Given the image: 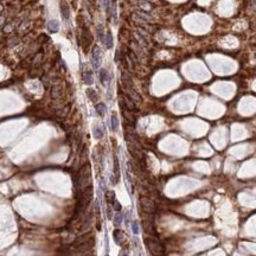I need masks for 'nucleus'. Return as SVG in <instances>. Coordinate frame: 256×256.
I'll use <instances>...</instances> for the list:
<instances>
[{
	"label": "nucleus",
	"instance_id": "nucleus-19",
	"mask_svg": "<svg viewBox=\"0 0 256 256\" xmlns=\"http://www.w3.org/2000/svg\"><path fill=\"white\" fill-rule=\"evenodd\" d=\"M110 126H111V129H113L114 132L117 131V128H119V119H117L116 114H113V115H111V117H110Z\"/></svg>",
	"mask_w": 256,
	"mask_h": 256
},
{
	"label": "nucleus",
	"instance_id": "nucleus-4",
	"mask_svg": "<svg viewBox=\"0 0 256 256\" xmlns=\"http://www.w3.org/2000/svg\"><path fill=\"white\" fill-rule=\"evenodd\" d=\"M121 104H123L127 109H129L131 111H136V104L134 103V101L129 97V96H127L126 94H121V102H120Z\"/></svg>",
	"mask_w": 256,
	"mask_h": 256
},
{
	"label": "nucleus",
	"instance_id": "nucleus-9",
	"mask_svg": "<svg viewBox=\"0 0 256 256\" xmlns=\"http://www.w3.org/2000/svg\"><path fill=\"white\" fill-rule=\"evenodd\" d=\"M50 96L52 100H58L62 96V87L59 84L52 85L51 90H50Z\"/></svg>",
	"mask_w": 256,
	"mask_h": 256
},
{
	"label": "nucleus",
	"instance_id": "nucleus-14",
	"mask_svg": "<svg viewBox=\"0 0 256 256\" xmlns=\"http://www.w3.org/2000/svg\"><path fill=\"white\" fill-rule=\"evenodd\" d=\"M69 111H70V106H65V107H62V108L57 109L56 110V115L58 117H64V116H67L69 114Z\"/></svg>",
	"mask_w": 256,
	"mask_h": 256
},
{
	"label": "nucleus",
	"instance_id": "nucleus-3",
	"mask_svg": "<svg viewBox=\"0 0 256 256\" xmlns=\"http://www.w3.org/2000/svg\"><path fill=\"white\" fill-rule=\"evenodd\" d=\"M139 205L141 208V210L145 212V213H153L156 211V204L150 198V197H146V196H141L140 199H139Z\"/></svg>",
	"mask_w": 256,
	"mask_h": 256
},
{
	"label": "nucleus",
	"instance_id": "nucleus-1",
	"mask_svg": "<svg viewBox=\"0 0 256 256\" xmlns=\"http://www.w3.org/2000/svg\"><path fill=\"white\" fill-rule=\"evenodd\" d=\"M90 186H91V170H90V165L85 164L77 172V175L75 179V189L77 192H82Z\"/></svg>",
	"mask_w": 256,
	"mask_h": 256
},
{
	"label": "nucleus",
	"instance_id": "nucleus-23",
	"mask_svg": "<svg viewBox=\"0 0 256 256\" xmlns=\"http://www.w3.org/2000/svg\"><path fill=\"white\" fill-rule=\"evenodd\" d=\"M106 46L108 49H110L113 46V36H111V32L108 31L107 34H106Z\"/></svg>",
	"mask_w": 256,
	"mask_h": 256
},
{
	"label": "nucleus",
	"instance_id": "nucleus-27",
	"mask_svg": "<svg viewBox=\"0 0 256 256\" xmlns=\"http://www.w3.org/2000/svg\"><path fill=\"white\" fill-rule=\"evenodd\" d=\"M111 204H113V209H114L115 211H121V204H120V203H119L116 199H115V200H114Z\"/></svg>",
	"mask_w": 256,
	"mask_h": 256
},
{
	"label": "nucleus",
	"instance_id": "nucleus-30",
	"mask_svg": "<svg viewBox=\"0 0 256 256\" xmlns=\"http://www.w3.org/2000/svg\"><path fill=\"white\" fill-rule=\"evenodd\" d=\"M12 25H6V27H4V32H10L13 27H11Z\"/></svg>",
	"mask_w": 256,
	"mask_h": 256
},
{
	"label": "nucleus",
	"instance_id": "nucleus-22",
	"mask_svg": "<svg viewBox=\"0 0 256 256\" xmlns=\"http://www.w3.org/2000/svg\"><path fill=\"white\" fill-rule=\"evenodd\" d=\"M114 175L115 178L119 180V177H120V167H119V160L116 157H114Z\"/></svg>",
	"mask_w": 256,
	"mask_h": 256
},
{
	"label": "nucleus",
	"instance_id": "nucleus-5",
	"mask_svg": "<svg viewBox=\"0 0 256 256\" xmlns=\"http://www.w3.org/2000/svg\"><path fill=\"white\" fill-rule=\"evenodd\" d=\"M125 91H126V95L127 96H129L133 101H134V103L135 104H138V103H141V101H142V98H141V96H140V94L134 89V87H131V88H125Z\"/></svg>",
	"mask_w": 256,
	"mask_h": 256
},
{
	"label": "nucleus",
	"instance_id": "nucleus-31",
	"mask_svg": "<svg viewBox=\"0 0 256 256\" xmlns=\"http://www.w3.org/2000/svg\"><path fill=\"white\" fill-rule=\"evenodd\" d=\"M4 23H5V18L2 15H0V25H2Z\"/></svg>",
	"mask_w": 256,
	"mask_h": 256
},
{
	"label": "nucleus",
	"instance_id": "nucleus-15",
	"mask_svg": "<svg viewBox=\"0 0 256 256\" xmlns=\"http://www.w3.org/2000/svg\"><path fill=\"white\" fill-rule=\"evenodd\" d=\"M82 80L87 85H90L94 83V78H92V74L90 71H85L82 75Z\"/></svg>",
	"mask_w": 256,
	"mask_h": 256
},
{
	"label": "nucleus",
	"instance_id": "nucleus-8",
	"mask_svg": "<svg viewBox=\"0 0 256 256\" xmlns=\"http://www.w3.org/2000/svg\"><path fill=\"white\" fill-rule=\"evenodd\" d=\"M91 42H92V36L90 31L84 27L82 31V45L84 46V49H88L91 45Z\"/></svg>",
	"mask_w": 256,
	"mask_h": 256
},
{
	"label": "nucleus",
	"instance_id": "nucleus-21",
	"mask_svg": "<svg viewBox=\"0 0 256 256\" xmlns=\"http://www.w3.org/2000/svg\"><path fill=\"white\" fill-rule=\"evenodd\" d=\"M48 27L51 32H57L58 31V21L57 20H50Z\"/></svg>",
	"mask_w": 256,
	"mask_h": 256
},
{
	"label": "nucleus",
	"instance_id": "nucleus-2",
	"mask_svg": "<svg viewBox=\"0 0 256 256\" xmlns=\"http://www.w3.org/2000/svg\"><path fill=\"white\" fill-rule=\"evenodd\" d=\"M145 246L147 247L148 252L152 254V256H165V249L163 244L152 236H146L145 237Z\"/></svg>",
	"mask_w": 256,
	"mask_h": 256
},
{
	"label": "nucleus",
	"instance_id": "nucleus-29",
	"mask_svg": "<svg viewBox=\"0 0 256 256\" xmlns=\"http://www.w3.org/2000/svg\"><path fill=\"white\" fill-rule=\"evenodd\" d=\"M107 217L109 219H111V208L110 206H108V209H107Z\"/></svg>",
	"mask_w": 256,
	"mask_h": 256
},
{
	"label": "nucleus",
	"instance_id": "nucleus-10",
	"mask_svg": "<svg viewBox=\"0 0 256 256\" xmlns=\"http://www.w3.org/2000/svg\"><path fill=\"white\" fill-rule=\"evenodd\" d=\"M61 13L63 19H69L70 18V10L67 0H61Z\"/></svg>",
	"mask_w": 256,
	"mask_h": 256
},
{
	"label": "nucleus",
	"instance_id": "nucleus-7",
	"mask_svg": "<svg viewBox=\"0 0 256 256\" xmlns=\"http://www.w3.org/2000/svg\"><path fill=\"white\" fill-rule=\"evenodd\" d=\"M120 107H121L122 115H123V117L126 119V121H127L128 123H131V125H134V123H135V116H134L133 111H131L129 109H127V108H126L123 104H121V103H120Z\"/></svg>",
	"mask_w": 256,
	"mask_h": 256
},
{
	"label": "nucleus",
	"instance_id": "nucleus-25",
	"mask_svg": "<svg viewBox=\"0 0 256 256\" xmlns=\"http://www.w3.org/2000/svg\"><path fill=\"white\" fill-rule=\"evenodd\" d=\"M121 223H122V216L120 213L115 215V217H114V225L115 227H120Z\"/></svg>",
	"mask_w": 256,
	"mask_h": 256
},
{
	"label": "nucleus",
	"instance_id": "nucleus-20",
	"mask_svg": "<svg viewBox=\"0 0 256 256\" xmlns=\"http://www.w3.org/2000/svg\"><path fill=\"white\" fill-rule=\"evenodd\" d=\"M92 133H94V138L97 139V140H98V139H102V136H103V131H102V128L98 127V126H95V127H94Z\"/></svg>",
	"mask_w": 256,
	"mask_h": 256
},
{
	"label": "nucleus",
	"instance_id": "nucleus-17",
	"mask_svg": "<svg viewBox=\"0 0 256 256\" xmlns=\"http://www.w3.org/2000/svg\"><path fill=\"white\" fill-rule=\"evenodd\" d=\"M100 81L102 82V84H106L108 81H109V74L106 69H102L100 71Z\"/></svg>",
	"mask_w": 256,
	"mask_h": 256
},
{
	"label": "nucleus",
	"instance_id": "nucleus-32",
	"mask_svg": "<svg viewBox=\"0 0 256 256\" xmlns=\"http://www.w3.org/2000/svg\"><path fill=\"white\" fill-rule=\"evenodd\" d=\"M2 11H4V5H2L1 2H0V13H1Z\"/></svg>",
	"mask_w": 256,
	"mask_h": 256
},
{
	"label": "nucleus",
	"instance_id": "nucleus-11",
	"mask_svg": "<svg viewBox=\"0 0 256 256\" xmlns=\"http://www.w3.org/2000/svg\"><path fill=\"white\" fill-rule=\"evenodd\" d=\"M121 82L123 88H131L133 87V80L131 78V76L127 73H122L121 74Z\"/></svg>",
	"mask_w": 256,
	"mask_h": 256
},
{
	"label": "nucleus",
	"instance_id": "nucleus-16",
	"mask_svg": "<svg viewBox=\"0 0 256 256\" xmlns=\"http://www.w3.org/2000/svg\"><path fill=\"white\" fill-rule=\"evenodd\" d=\"M85 92H87V96L89 97V100H90V101H92V102H96V101L98 100V96H97V94H96V91H95L94 89H91V88H88Z\"/></svg>",
	"mask_w": 256,
	"mask_h": 256
},
{
	"label": "nucleus",
	"instance_id": "nucleus-13",
	"mask_svg": "<svg viewBox=\"0 0 256 256\" xmlns=\"http://www.w3.org/2000/svg\"><path fill=\"white\" fill-rule=\"evenodd\" d=\"M113 237H114V241H115V243H116V244H119V246H121V244H122L123 234H122V231H121V230H119V229L114 230V233H113Z\"/></svg>",
	"mask_w": 256,
	"mask_h": 256
},
{
	"label": "nucleus",
	"instance_id": "nucleus-6",
	"mask_svg": "<svg viewBox=\"0 0 256 256\" xmlns=\"http://www.w3.org/2000/svg\"><path fill=\"white\" fill-rule=\"evenodd\" d=\"M91 63L94 65V68H98L100 63H101V51L98 46H94L92 51H91Z\"/></svg>",
	"mask_w": 256,
	"mask_h": 256
},
{
	"label": "nucleus",
	"instance_id": "nucleus-28",
	"mask_svg": "<svg viewBox=\"0 0 256 256\" xmlns=\"http://www.w3.org/2000/svg\"><path fill=\"white\" fill-rule=\"evenodd\" d=\"M42 58H43V54H42V52L37 54V57H34V61H33V63H38V62H39Z\"/></svg>",
	"mask_w": 256,
	"mask_h": 256
},
{
	"label": "nucleus",
	"instance_id": "nucleus-26",
	"mask_svg": "<svg viewBox=\"0 0 256 256\" xmlns=\"http://www.w3.org/2000/svg\"><path fill=\"white\" fill-rule=\"evenodd\" d=\"M132 230H133V233H134L135 235L139 234V225H138V222H136V221H133V222H132Z\"/></svg>",
	"mask_w": 256,
	"mask_h": 256
},
{
	"label": "nucleus",
	"instance_id": "nucleus-18",
	"mask_svg": "<svg viewBox=\"0 0 256 256\" xmlns=\"http://www.w3.org/2000/svg\"><path fill=\"white\" fill-rule=\"evenodd\" d=\"M95 109H96V111H97V114L100 116H103L106 114V111H107V107H106L104 103H97L95 106Z\"/></svg>",
	"mask_w": 256,
	"mask_h": 256
},
{
	"label": "nucleus",
	"instance_id": "nucleus-24",
	"mask_svg": "<svg viewBox=\"0 0 256 256\" xmlns=\"http://www.w3.org/2000/svg\"><path fill=\"white\" fill-rule=\"evenodd\" d=\"M106 199L110 203H113L114 200H115V193H114V191H106Z\"/></svg>",
	"mask_w": 256,
	"mask_h": 256
},
{
	"label": "nucleus",
	"instance_id": "nucleus-12",
	"mask_svg": "<svg viewBox=\"0 0 256 256\" xmlns=\"http://www.w3.org/2000/svg\"><path fill=\"white\" fill-rule=\"evenodd\" d=\"M142 227L145 229V231L147 234H153L154 233V229H153V223L150 221V219H144L142 221Z\"/></svg>",
	"mask_w": 256,
	"mask_h": 256
}]
</instances>
